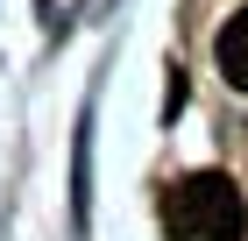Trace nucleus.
I'll use <instances>...</instances> for the list:
<instances>
[{
  "instance_id": "f257e3e1",
  "label": "nucleus",
  "mask_w": 248,
  "mask_h": 241,
  "mask_svg": "<svg viewBox=\"0 0 248 241\" xmlns=\"http://www.w3.org/2000/svg\"><path fill=\"white\" fill-rule=\"evenodd\" d=\"M163 220L185 241H248V199L227 170H191L163 199Z\"/></svg>"
},
{
  "instance_id": "f03ea898",
  "label": "nucleus",
  "mask_w": 248,
  "mask_h": 241,
  "mask_svg": "<svg viewBox=\"0 0 248 241\" xmlns=\"http://www.w3.org/2000/svg\"><path fill=\"white\" fill-rule=\"evenodd\" d=\"M213 57H220V78H227L234 93H248V7H234V15L220 21V43H213Z\"/></svg>"
}]
</instances>
